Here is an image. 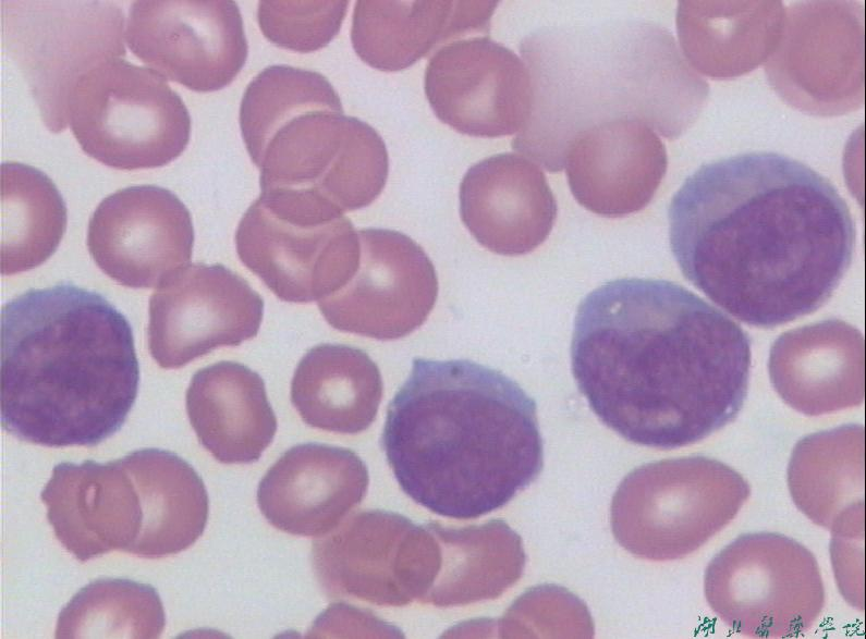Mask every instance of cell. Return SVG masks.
<instances>
[{"label":"cell","mask_w":866,"mask_h":639,"mask_svg":"<svg viewBox=\"0 0 866 639\" xmlns=\"http://www.w3.org/2000/svg\"><path fill=\"white\" fill-rule=\"evenodd\" d=\"M784 16L781 1L683 0L676 29L688 65L713 79H730L767 61Z\"/></svg>","instance_id":"cell-27"},{"label":"cell","mask_w":866,"mask_h":639,"mask_svg":"<svg viewBox=\"0 0 866 639\" xmlns=\"http://www.w3.org/2000/svg\"><path fill=\"white\" fill-rule=\"evenodd\" d=\"M166 625L156 589L124 578L89 582L61 610L56 638H159Z\"/></svg>","instance_id":"cell-31"},{"label":"cell","mask_w":866,"mask_h":639,"mask_svg":"<svg viewBox=\"0 0 866 639\" xmlns=\"http://www.w3.org/2000/svg\"><path fill=\"white\" fill-rule=\"evenodd\" d=\"M349 1H272L258 3L257 20L272 44L295 52L319 50L337 36Z\"/></svg>","instance_id":"cell-32"},{"label":"cell","mask_w":866,"mask_h":639,"mask_svg":"<svg viewBox=\"0 0 866 639\" xmlns=\"http://www.w3.org/2000/svg\"><path fill=\"white\" fill-rule=\"evenodd\" d=\"M125 40L162 77L208 93L224 88L244 66L248 45L232 0H138Z\"/></svg>","instance_id":"cell-13"},{"label":"cell","mask_w":866,"mask_h":639,"mask_svg":"<svg viewBox=\"0 0 866 639\" xmlns=\"http://www.w3.org/2000/svg\"><path fill=\"white\" fill-rule=\"evenodd\" d=\"M704 591L715 614L749 638H790L808 630L826 594L814 554L778 532L739 536L709 562Z\"/></svg>","instance_id":"cell-10"},{"label":"cell","mask_w":866,"mask_h":639,"mask_svg":"<svg viewBox=\"0 0 866 639\" xmlns=\"http://www.w3.org/2000/svg\"><path fill=\"white\" fill-rule=\"evenodd\" d=\"M864 428L842 426L794 446L788 484L797 508L831 531V553L864 542Z\"/></svg>","instance_id":"cell-24"},{"label":"cell","mask_w":866,"mask_h":639,"mask_svg":"<svg viewBox=\"0 0 866 639\" xmlns=\"http://www.w3.org/2000/svg\"><path fill=\"white\" fill-rule=\"evenodd\" d=\"M667 167L660 137L648 124L632 118L602 122L576 134L563 162L576 201L610 218L645 208Z\"/></svg>","instance_id":"cell-20"},{"label":"cell","mask_w":866,"mask_h":639,"mask_svg":"<svg viewBox=\"0 0 866 639\" xmlns=\"http://www.w3.org/2000/svg\"><path fill=\"white\" fill-rule=\"evenodd\" d=\"M682 274L752 327L771 329L825 305L855 248L852 213L834 185L767 151L703 164L668 208Z\"/></svg>","instance_id":"cell-1"},{"label":"cell","mask_w":866,"mask_h":639,"mask_svg":"<svg viewBox=\"0 0 866 639\" xmlns=\"http://www.w3.org/2000/svg\"><path fill=\"white\" fill-rule=\"evenodd\" d=\"M248 155L260 170L261 192H314L343 213L369 206L389 173L383 139L366 122L345 115L340 98L291 113Z\"/></svg>","instance_id":"cell-9"},{"label":"cell","mask_w":866,"mask_h":639,"mask_svg":"<svg viewBox=\"0 0 866 639\" xmlns=\"http://www.w3.org/2000/svg\"><path fill=\"white\" fill-rule=\"evenodd\" d=\"M858 330L827 320L782 334L772 345L769 373L783 401L807 416L864 401V347Z\"/></svg>","instance_id":"cell-23"},{"label":"cell","mask_w":866,"mask_h":639,"mask_svg":"<svg viewBox=\"0 0 866 639\" xmlns=\"http://www.w3.org/2000/svg\"><path fill=\"white\" fill-rule=\"evenodd\" d=\"M378 366L362 349L320 344L300 360L291 402L302 420L321 430L356 434L376 419L382 397Z\"/></svg>","instance_id":"cell-28"},{"label":"cell","mask_w":866,"mask_h":639,"mask_svg":"<svg viewBox=\"0 0 866 639\" xmlns=\"http://www.w3.org/2000/svg\"><path fill=\"white\" fill-rule=\"evenodd\" d=\"M122 458L143 508V526L132 554L158 558L194 544L205 530L209 501L192 465L159 448L137 450Z\"/></svg>","instance_id":"cell-29"},{"label":"cell","mask_w":866,"mask_h":639,"mask_svg":"<svg viewBox=\"0 0 866 639\" xmlns=\"http://www.w3.org/2000/svg\"><path fill=\"white\" fill-rule=\"evenodd\" d=\"M368 469L352 450L304 443L285 451L259 482L257 503L277 529L320 537L365 497Z\"/></svg>","instance_id":"cell-21"},{"label":"cell","mask_w":866,"mask_h":639,"mask_svg":"<svg viewBox=\"0 0 866 639\" xmlns=\"http://www.w3.org/2000/svg\"><path fill=\"white\" fill-rule=\"evenodd\" d=\"M497 1H377L355 3L351 41L369 66L397 72L437 45L469 30H486Z\"/></svg>","instance_id":"cell-25"},{"label":"cell","mask_w":866,"mask_h":639,"mask_svg":"<svg viewBox=\"0 0 866 639\" xmlns=\"http://www.w3.org/2000/svg\"><path fill=\"white\" fill-rule=\"evenodd\" d=\"M533 85L529 119L512 142L550 172L563 169L574 136L619 118L637 119L667 138L696 120L708 85L673 36L641 21L549 26L520 46Z\"/></svg>","instance_id":"cell-5"},{"label":"cell","mask_w":866,"mask_h":639,"mask_svg":"<svg viewBox=\"0 0 866 639\" xmlns=\"http://www.w3.org/2000/svg\"><path fill=\"white\" fill-rule=\"evenodd\" d=\"M380 443L407 496L461 520L507 505L544 465L535 401L468 359H414L388 406Z\"/></svg>","instance_id":"cell-3"},{"label":"cell","mask_w":866,"mask_h":639,"mask_svg":"<svg viewBox=\"0 0 866 639\" xmlns=\"http://www.w3.org/2000/svg\"><path fill=\"white\" fill-rule=\"evenodd\" d=\"M2 10L7 49L46 126L61 132L78 78L105 60L125 56L123 13L109 1H7Z\"/></svg>","instance_id":"cell-11"},{"label":"cell","mask_w":866,"mask_h":639,"mask_svg":"<svg viewBox=\"0 0 866 639\" xmlns=\"http://www.w3.org/2000/svg\"><path fill=\"white\" fill-rule=\"evenodd\" d=\"M749 493L740 472L710 457L648 463L632 470L614 493L612 531L637 557L679 560L721 531Z\"/></svg>","instance_id":"cell-6"},{"label":"cell","mask_w":866,"mask_h":639,"mask_svg":"<svg viewBox=\"0 0 866 639\" xmlns=\"http://www.w3.org/2000/svg\"><path fill=\"white\" fill-rule=\"evenodd\" d=\"M1 273L11 275L45 262L66 228V206L51 179L20 162L0 165Z\"/></svg>","instance_id":"cell-30"},{"label":"cell","mask_w":866,"mask_h":639,"mask_svg":"<svg viewBox=\"0 0 866 639\" xmlns=\"http://www.w3.org/2000/svg\"><path fill=\"white\" fill-rule=\"evenodd\" d=\"M138 383L132 328L100 294L60 283L2 307L1 427L19 440L97 445L124 425Z\"/></svg>","instance_id":"cell-4"},{"label":"cell","mask_w":866,"mask_h":639,"mask_svg":"<svg viewBox=\"0 0 866 639\" xmlns=\"http://www.w3.org/2000/svg\"><path fill=\"white\" fill-rule=\"evenodd\" d=\"M235 245L241 261L290 303L319 302L336 293L359 259L352 222L308 191L261 192L239 223Z\"/></svg>","instance_id":"cell-7"},{"label":"cell","mask_w":866,"mask_h":639,"mask_svg":"<svg viewBox=\"0 0 866 639\" xmlns=\"http://www.w3.org/2000/svg\"><path fill=\"white\" fill-rule=\"evenodd\" d=\"M358 232L359 259L354 274L336 293L318 302L337 330L389 341L420 327L437 299L432 262L410 236L388 229Z\"/></svg>","instance_id":"cell-15"},{"label":"cell","mask_w":866,"mask_h":639,"mask_svg":"<svg viewBox=\"0 0 866 639\" xmlns=\"http://www.w3.org/2000/svg\"><path fill=\"white\" fill-rule=\"evenodd\" d=\"M460 216L474 238L496 254H527L550 234L558 206L536 162L512 152L473 164L460 185Z\"/></svg>","instance_id":"cell-22"},{"label":"cell","mask_w":866,"mask_h":639,"mask_svg":"<svg viewBox=\"0 0 866 639\" xmlns=\"http://www.w3.org/2000/svg\"><path fill=\"white\" fill-rule=\"evenodd\" d=\"M263 314V298L239 274L220 263H190L150 296V355L161 368H180L256 336Z\"/></svg>","instance_id":"cell-14"},{"label":"cell","mask_w":866,"mask_h":639,"mask_svg":"<svg viewBox=\"0 0 866 639\" xmlns=\"http://www.w3.org/2000/svg\"><path fill=\"white\" fill-rule=\"evenodd\" d=\"M748 334L671 281L619 279L587 294L572 373L590 409L629 442L697 443L732 422L747 395Z\"/></svg>","instance_id":"cell-2"},{"label":"cell","mask_w":866,"mask_h":639,"mask_svg":"<svg viewBox=\"0 0 866 639\" xmlns=\"http://www.w3.org/2000/svg\"><path fill=\"white\" fill-rule=\"evenodd\" d=\"M864 7L796 1L785 9L767 79L790 107L815 116L859 109L865 94Z\"/></svg>","instance_id":"cell-12"},{"label":"cell","mask_w":866,"mask_h":639,"mask_svg":"<svg viewBox=\"0 0 866 639\" xmlns=\"http://www.w3.org/2000/svg\"><path fill=\"white\" fill-rule=\"evenodd\" d=\"M186 411L200 444L223 464H249L272 442L277 418L264 380L248 367L219 361L198 370Z\"/></svg>","instance_id":"cell-26"},{"label":"cell","mask_w":866,"mask_h":639,"mask_svg":"<svg viewBox=\"0 0 866 639\" xmlns=\"http://www.w3.org/2000/svg\"><path fill=\"white\" fill-rule=\"evenodd\" d=\"M190 211L171 191L135 185L103 198L88 223L96 265L120 284L153 287L192 257Z\"/></svg>","instance_id":"cell-18"},{"label":"cell","mask_w":866,"mask_h":639,"mask_svg":"<svg viewBox=\"0 0 866 639\" xmlns=\"http://www.w3.org/2000/svg\"><path fill=\"white\" fill-rule=\"evenodd\" d=\"M424 87L436 116L471 136L512 135L525 126L532 111L527 65L488 36L438 49L426 66Z\"/></svg>","instance_id":"cell-17"},{"label":"cell","mask_w":866,"mask_h":639,"mask_svg":"<svg viewBox=\"0 0 866 639\" xmlns=\"http://www.w3.org/2000/svg\"><path fill=\"white\" fill-rule=\"evenodd\" d=\"M312 558L328 597L404 606L425 587L426 531L393 512L361 511L316 540Z\"/></svg>","instance_id":"cell-16"},{"label":"cell","mask_w":866,"mask_h":639,"mask_svg":"<svg viewBox=\"0 0 866 639\" xmlns=\"http://www.w3.org/2000/svg\"><path fill=\"white\" fill-rule=\"evenodd\" d=\"M41 501L57 539L80 562L113 550L133 552L143 526L136 484L123 459L63 462Z\"/></svg>","instance_id":"cell-19"},{"label":"cell","mask_w":866,"mask_h":639,"mask_svg":"<svg viewBox=\"0 0 866 639\" xmlns=\"http://www.w3.org/2000/svg\"><path fill=\"white\" fill-rule=\"evenodd\" d=\"M68 120L86 155L126 171L170 163L191 134L187 108L166 78L120 58L105 60L78 78Z\"/></svg>","instance_id":"cell-8"}]
</instances>
